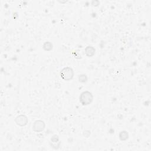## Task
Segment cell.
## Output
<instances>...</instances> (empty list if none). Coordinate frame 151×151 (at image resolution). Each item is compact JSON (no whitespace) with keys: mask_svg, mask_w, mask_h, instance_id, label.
Segmentation results:
<instances>
[{"mask_svg":"<svg viewBox=\"0 0 151 151\" xmlns=\"http://www.w3.org/2000/svg\"><path fill=\"white\" fill-rule=\"evenodd\" d=\"M93 100V96L91 93L88 91H84L81 93L80 96V101L83 105H87L91 103Z\"/></svg>","mask_w":151,"mask_h":151,"instance_id":"cell-1","label":"cell"},{"mask_svg":"<svg viewBox=\"0 0 151 151\" xmlns=\"http://www.w3.org/2000/svg\"><path fill=\"white\" fill-rule=\"evenodd\" d=\"M61 77L67 81L71 79L73 77V70L69 67L64 68L61 72Z\"/></svg>","mask_w":151,"mask_h":151,"instance_id":"cell-2","label":"cell"},{"mask_svg":"<svg viewBox=\"0 0 151 151\" xmlns=\"http://www.w3.org/2000/svg\"><path fill=\"white\" fill-rule=\"evenodd\" d=\"M15 121H16V123L17 124H18L19 126H24L27 124V119L25 116L21 115L17 117Z\"/></svg>","mask_w":151,"mask_h":151,"instance_id":"cell-3","label":"cell"}]
</instances>
